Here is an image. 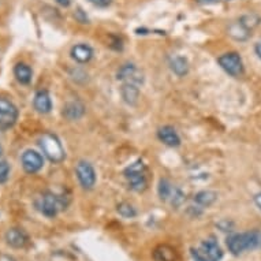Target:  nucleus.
I'll return each instance as SVG.
<instances>
[{"instance_id":"obj_14","label":"nucleus","mask_w":261,"mask_h":261,"mask_svg":"<svg viewBox=\"0 0 261 261\" xmlns=\"http://www.w3.org/2000/svg\"><path fill=\"white\" fill-rule=\"evenodd\" d=\"M71 58L78 63H88L93 58V49L86 44H77L71 48Z\"/></svg>"},{"instance_id":"obj_30","label":"nucleus","mask_w":261,"mask_h":261,"mask_svg":"<svg viewBox=\"0 0 261 261\" xmlns=\"http://www.w3.org/2000/svg\"><path fill=\"white\" fill-rule=\"evenodd\" d=\"M56 3L62 6V7H69L71 5V0H56Z\"/></svg>"},{"instance_id":"obj_32","label":"nucleus","mask_w":261,"mask_h":261,"mask_svg":"<svg viewBox=\"0 0 261 261\" xmlns=\"http://www.w3.org/2000/svg\"><path fill=\"white\" fill-rule=\"evenodd\" d=\"M197 2L201 5H208V3H216L219 0H197Z\"/></svg>"},{"instance_id":"obj_17","label":"nucleus","mask_w":261,"mask_h":261,"mask_svg":"<svg viewBox=\"0 0 261 261\" xmlns=\"http://www.w3.org/2000/svg\"><path fill=\"white\" fill-rule=\"evenodd\" d=\"M84 114H85V107L81 103H78V101L67 103L63 108V115L70 120L80 119Z\"/></svg>"},{"instance_id":"obj_16","label":"nucleus","mask_w":261,"mask_h":261,"mask_svg":"<svg viewBox=\"0 0 261 261\" xmlns=\"http://www.w3.org/2000/svg\"><path fill=\"white\" fill-rule=\"evenodd\" d=\"M154 261H176L178 253L170 245H159L153 250Z\"/></svg>"},{"instance_id":"obj_28","label":"nucleus","mask_w":261,"mask_h":261,"mask_svg":"<svg viewBox=\"0 0 261 261\" xmlns=\"http://www.w3.org/2000/svg\"><path fill=\"white\" fill-rule=\"evenodd\" d=\"M253 200H254V204H256L257 208H258V210L261 211V192H260V193H257V194H256V196H254V198H253Z\"/></svg>"},{"instance_id":"obj_12","label":"nucleus","mask_w":261,"mask_h":261,"mask_svg":"<svg viewBox=\"0 0 261 261\" xmlns=\"http://www.w3.org/2000/svg\"><path fill=\"white\" fill-rule=\"evenodd\" d=\"M33 106L35 110L40 114H48L52 110V101L51 96L48 93L47 90H39L35 96L33 100Z\"/></svg>"},{"instance_id":"obj_19","label":"nucleus","mask_w":261,"mask_h":261,"mask_svg":"<svg viewBox=\"0 0 261 261\" xmlns=\"http://www.w3.org/2000/svg\"><path fill=\"white\" fill-rule=\"evenodd\" d=\"M228 35L238 41H245L250 36V30L246 29L240 21H237L228 26Z\"/></svg>"},{"instance_id":"obj_3","label":"nucleus","mask_w":261,"mask_h":261,"mask_svg":"<svg viewBox=\"0 0 261 261\" xmlns=\"http://www.w3.org/2000/svg\"><path fill=\"white\" fill-rule=\"evenodd\" d=\"M190 254L193 261H220L223 258V250L215 237H210L197 248L190 249Z\"/></svg>"},{"instance_id":"obj_33","label":"nucleus","mask_w":261,"mask_h":261,"mask_svg":"<svg viewBox=\"0 0 261 261\" xmlns=\"http://www.w3.org/2000/svg\"><path fill=\"white\" fill-rule=\"evenodd\" d=\"M0 153H2V145H0Z\"/></svg>"},{"instance_id":"obj_8","label":"nucleus","mask_w":261,"mask_h":261,"mask_svg":"<svg viewBox=\"0 0 261 261\" xmlns=\"http://www.w3.org/2000/svg\"><path fill=\"white\" fill-rule=\"evenodd\" d=\"M75 174H77V178L82 188L86 190L93 189V186L96 185V171L89 162H85V160L78 162L77 167H75Z\"/></svg>"},{"instance_id":"obj_20","label":"nucleus","mask_w":261,"mask_h":261,"mask_svg":"<svg viewBox=\"0 0 261 261\" xmlns=\"http://www.w3.org/2000/svg\"><path fill=\"white\" fill-rule=\"evenodd\" d=\"M14 75L18 80V82H21L23 85H28L32 81V69L25 63H18L15 67H14Z\"/></svg>"},{"instance_id":"obj_6","label":"nucleus","mask_w":261,"mask_h":261,"mask_svg":"<svg viewBox=\"0 0 261 261\" xmlns=\"http://www.w3.org/2000/svg\"><path fill=\"white\" fill-rule=\"evenodd\" d=\"M220 67L231 77H241L244 74V62L238 52H227L218 59Z\"/></svg>"},{"instance_id":"obj_7","label":"nucleus","mask_w":261,"mask_h":261,"mask_svg":"<svg viewBox=\"0 0 261 261\" xmlns=\"http://www.w3.org/2000/svg\"><path fill=\"white\" fill-rule=\"evenodd\" d=\"M18 119V108L11 100L0 97V130L13 127Z\"/></svg>"},{"instance_id":"obj_15","label":"nucleus","mask_w":261,"mask_h":261,"mask_svg":"<svg viewBox=\"0 0 261 261\" xmlns=\"http://www.w3.org/2000/svg\"><path fill=\"white\" fill-rule=\"evenodd\" d=\"M120 94L123 97L124 103H127L128 106H134L137 104L138 97H140V86L134 84H122Z\"/></svg>"},{"instance_id":"obj_10","label":"nucleus","mask_w":261,"mask_h":261,"mask_svg":"<svg viewBox=\"0 0 261 261\" xmlns=\"http://www.w3.org/2000/svg\"><path fill=\"white\" fill-rule=\"evenodd\" d=\"M22 167L28 174H36L39 172L44 166L43 156L33 149H28L23 152L21 158Z\"/></svg>"},{"instance_id":"obj_4","label":"nucleus","mask_w":261,"mask_h":261,"mask_svg":"<svg viewBox=\"0 0 261 261\" xmlns=\"http://www.w3.org/2000/svg\"><path fill=\"white\" fill-rule=\"evenodd\" d=\"M124 176L130 189L134 192H144L146 189V167L141 160H137L127 166L124 170Z\"/></svg>"},{"instance_id":"obj_22","label":"nucleus","mask_w":261,"mask_h":261,"mask_svg":"<svg viewBox=\"0 0 261 261\" xmlns=\"http://www.w3.org/2000/svg\"><path fill=\"white\" fill-rule=\"evenodd\" d=\"M218 198V194L215 192H211V190H202V192H198L196 196H194V202L198 204L200 206H211L216 201Z\"/></svg>"},{"instance_id":"obj_31","label":"nucleus","mask_w":261,"mask_h":261,"mask_svg":"<svg viewBox=\"0 0 261 261\" xmlns=\"http://www.w3.org/2000/svg\"><path fill=\"white\" fill-rule=\"evenodd\" d=\"M0 261H17L15 258H13L11 256H6V254H2L0 256Z\"/></svg>"},{"instance_id":"obj_23","label":"nucleus","mask_w":261,"mask_h":261,"mask_svg":"<svg viewBox=\"0 0 261 261\" xmlns=\"http://www.w3.org/2000/svg\"><path fill=\"white\" fill-rule=\"evenodd\" d=\"M260 17L256 15V14H245V15H242V17L240 18L241 23H242L246 29L250 30V32L260 23Z\"/></svg>"},{"instance_id":"obj_25","label":"nucleus","mask_w":261,"mask_h":261,"mask_svg":"<svg viewBox=\"0 0 261 261\" xmlns=\"http://www.w3.org/2000/svg\"><path fill=\"white\" fill-rule=\"evenodd\" d=\"M10 176V164L6 160H0V184L7 182Z\"/></svg>"},{"instance_id":"obj_1","label":"nucleus","mask_w":261,"mask_h":261,"mask_svg":"<svg viewBox=\"0 0 261 261\" xmlns=\"http://www.w3.org/2000/svg\"><path fill=\"white\" fill-rule=\"evenodd\" d=\"M228 252L234 256H241L244 253L261 250V230L231 234L226 241Z\"/></svg>"},{"instance_id":"obj_29","label":"nucleus","mask_w":261,"mask_h":261,"mask_svg":"<svg viewBox=\"0 0 261 261\" xmlns=\"http://www.w3.org/2000/svg\"><path fill=\"white\" fill-rule=\"evenodd\" d=\"M254 52H256V55L261 59V40L260 41H257L256 45H254Z\"/></svg>"},{"instance_id":"obj_18","label":"nucleus","mask_w":261,"mask_h":261,"mask_svg":"<svg viewBox=\"0 0 261 261\" xmlns=\"http://www.w3.org/2000/svg\"><path fill=\"white\" fill-rule=\"evenodd\" d=\"M170 67L178 77H184L189 71V63L184 56H172L170 60Z\"/></svg>"},{"instance_id":"obj_13","label":"nucleus","mask_w":261,"mask_h":261,"mask_svg":"<svg viewBox=\"0 0 261 261\" xmlns=\"http://www.w3.org/2000/svg\"><path fill=\"white\" fill-rule=\"evenodd\" d=\"M159 140L166 144L167 146H178L180 144V138L178 136V133L175 132V128L171 127V126H164L158 132Z\"/></svg>"},{"instance_id":"obj_5","label":"nucleus","mask_w":261,"mask_h":261,"mask_svg":"<svg viewBox=\"0 0 261 261\" xmlns=\"http://www.w3.org/2000/svg\"><path fill=\"white\" fill-rule=\"evenodd\" d=\"M40 146H41L44 154L52 163H60L64 159L63 146H62L59 138L56 137L55 134H43V137L40 138Z\"/></svg>"},{"instance_id":"obj_27","label":"nucleus","mask_w":261,"mask_h":261,"mask_svg":"<svg viewBox=\"0 0 261 261\" xmlns=\"http://www.w3.org/2000/svg\"><path fill=\"white\" fill-rule=\"evenodd\" d=\"M220 228H222V231H232V223H228L227 220H224V222H220L218 224Z\"/></svg>"},{"instance_id":"obj_26","label":"nucleus","mask_w":261,"mask_h":261,"mask_svg":"<svg viewBox=\"0 0 261 261\" xmlns=\"http://www.w3.org/2000/svg\"><path fill=\"white\" fill-rule=\"evenodd\" d=\"M89 2L92 5L97 6V7H108L111 5L112 0H89Z\"/></svg>"},{"instance_id":"obj_2","label":"nucleus","mask_w":261,"mask_h":261,"mask_svg":"<svg viewBox=\"0 0 261 261\" xmlns=\"http://www.w3.org/2000/svg\"><path fill=\"white\" fill-rule=\"evenodd\" d=\"M36 208L39 212L47 216V218H55L60 211L66 210L69 205V200L66 196H59L52 192H44L37 200H36Z\"/></svg>"},{"instance_id":"obj_9","label":"nucleus","mask_w":261,"mask_h":261,"mask_svg":"<svg viewBox=\"0 0 261 261\" xmlns=\"http://www.w3.org/2000/svg\"><path fill=\"white\" fill-rule=\"evenodd\" d=\"M116 78L122 81V84H134V85L141 86L144 82V75L140 71L137 66L133 63L123 64L116 74Z\"/></svg>"},{"instance_id":"obj_24","label":"nucleus","mask_w":261,"mask_h":261,"mask_svg":"<svg viewBox=\"0 0 261 261\" xmlns=\"http://www.w3.org/2000/svg\"><path fill=\"white\" fill-rule=\"evenodd\" d=\"M118 212H119L120 216H123V218L126 219H132L137 215V212H136V210L133 208V205H130L128 202H122V204H119V205H118Z\"/></svg>"},{"instance_id":"obj_11","label":"nucleus","mask_w":261,"mask_h":261,"mask_svg":"<svg viewBox=\"0 0 261 261\" xmlns=\"http://www.w3.org/2000/svg\"><path fill=\"white\" fill-rule=\"evenodd\" d=\"M5 240L7 242V245H10L11 248L14 249H22L25 248L28 242H29V237L26 234L22 228H17V227H13V228H9L7 232H6Z\"/></svg>"},{"instance_id":"obj_21","label":"nucleus","mask_w":261,"mask_h":261,"mask_svg":"<svg viewBox=\"0 0 261 261\" xmlns=\"http://www.w3.org/2000/svg\"><path fill=\"white\" fill-rule=\"evenodd\" d=\"M175 190L176 188H174L171 182L168 179H160V182H159V197H160V200H163V201H170L172 198V196H174Z\"/></svg>"}]
</instances>
